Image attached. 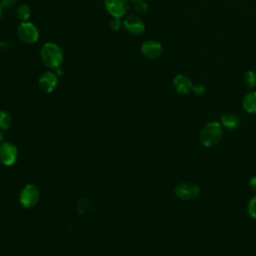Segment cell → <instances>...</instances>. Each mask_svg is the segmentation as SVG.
Listing matches in <instances>:
<instances>
[{"label":"cell","instance_id":"obj_6","mask_svg":"<svg viewBox=\"0 0 256 256\" xmlns=\"http://www.w3.org/2000/svg\"><path fill=\"white\" fill-rule=\"evenodd\" d=\"M18 151L14 144L2 142L0 144V163L5 166L13 165L17 160Z\"/></svg>","mask_w":256,"mask_h":256},{"label":"cell","instance_id":"obj_2","mask_svg":"<svg viewBox=\"0 0 256 256\" xmlns=\"http://www.w3.org/2000/svg\"><path fill=\"white\" fill-rule=\"evenodd\" d=\"M40 57L44 65L48 68H58L63 61V51L59 45L52 42L45 43L40 50Z\"/></svg>","mask_w":256,"mask_h":256},{"label":"cell","instance_id":"obj_11","mask_svg":"<svg viewBox=\"0 0 256 256\" xmlns=\"http://www.w3.org/2000/svg\"><path fill=\"white\" fill-rule=\"evenodd\" d=\"M173 86L180 94H188L192 91L193 84L189 77L184 74H178L173 79Z\"/></svg>","mask_w":256,"mask_h":256},{"label":"cell","instance_id":"obj_3","mask_svg":"<svg viewBox=\"0 0 256 256\" xmlns=\"http://www.w3.org/2000/svg\"><path fill=\"white\" fill-rule=\"evenodd\" d=\"M174 193L175 196L184 201H190L196 199L200 193H201V188L198 184L194 182H182L179 183L175 188H174Z\"/></svg>","mask_w":256,"mask_h":256},{"label":"cell","instance_id":"obj_1","mask_svg":"<svg viewBox=\"0 0 256 256\" xmlns=\"http://www.w3.org/2000/svg\"><path fill=\"white\" fill-rule=\"evenodd\" d=\"M223 137V127L220 122L210 121L206 123L200 131L199 139L203 146L214 147L216 146Z\"/></svg>","mask_w":256,"mask_h":256},{"label":"cell","instance_id":"obj_5","mask_svg":"<svg viewBox=\"0 0 256 256\" xmlns=\"http://www.w3.org/2000/svg\"><path fill=\"white\" fill-rule=\"evenodd\" d=\"M17 35L21 41L31 44L38 40L39 32L34 24L24 21L17 27Z\"/></svg>","mask_w":256,"mask_h":256},{"label":"cell","instance_id":"obj_25","mask_svg":"<svg viewBox=\"0 0 256 256\" xmlns=\"http://www.w3.org/2000/svg\"><path fill=\"white\" fill-rule=\"evenodd\" d=\"M1 45H2V43H1V42H0V47H1Z\"/></svg>","mask_w":256,"mask_h":256},{"label":"cell","instance_id":"obj_9","mask_svg":"<svg viewBox=\"0 0 256 256\" xmlns=\"http://www.w3.org/2000/svg\"><path fill=\"white\" fill-rule=\"evenodd\" d=\"M141 52L148 59H156L162 52V45L156 40H147L142 44Z\"/></svg>","mask_w":256,"mask_h":256},{"label":"cell","instance_id":"obj_10","mask_svg":"<svg viewBox=\"0 0 256 256\" xmlns=\"http://www.w3.org/2000/svg\"><path fill=\"white\" fill-rule=\"evenodd\" d=\"M38 85L39 88L46 93H50L52 92L56 86H57V76L51 72V71H47L44 72L38 80Z\"/></svg>","mask_w":256,"mask_h":256},{"label":"cell","instance_id":"obj_16","mask_svg":"<svg viewBox=\"0 0 256 256\" xmlns=\"http://www.w3.org/2000/svg\"><path fill=\"white\" fill-rule=\"evenodd\" d=\"M244 83L250 89L255 88L256 87V72L253 70H248L247 72H245Z\"/></svg>","mask_w":256,"mask_h":256},{"label":"cell","instance_id":"obj_24","mask_svg":"<svg viewBox=\"0 0 256 256\" xmlns=\"http://www.w3.org/2000/svg\"><path fill=\"white\" fill-rule=\"evenodd\" d=\"M2 12H3V8H2V6L0 5V18H1V16H2Z\"/></svg>","mask_w":256,"mask_h":256},{"label":"cell","instance_id":"obj_8","mask_svg":"<svg viewBox=\"0 0 256 256\" xmlns=\"http://www.w3.org/2000/svg\"><path fill=\"white\" fill-rule=\"evenodd\" d=\"M124 27L129 33L133 35H139L145 29L143 20L136 15H128L124 19Z\"/></svg>","mask_w":256,"mask_h":256},{"label":"cell","instance_id":"obj_19","mask_svg":"<svg viewBox=\"0 0 256 256\" xmlns=\"http://www.w3.org/2000/svg\"><path fill=\"white\" fill-rule=\"evenodd\" d=\"M192 91L197 96H203L206 93V87L203 84H196V85H193Z\"/></svg>","mask_w":256,"mask_h":256},{"label":"cell","instance_id":"obj_4","mask_svg":"<svg viewBox=\"0 0 256 256\" xmlns=\"http://www.w3.org/2000/svg\"><path fill=\"white\" fill-rule=\"evenodd\" d=\"M40 192L38 187L34 184H27L20 192L19 201L24 208H32L37 204Z\"/></svg>","mask_w":256,"mask_h":256},{"label":"cell","instance_id":"obj_14","mask_svg":"<svg viewBox=\"0 0 256 256\" xmlns=\"http://www.w3.org/2000/svg\"><path fill=\"white\" fill-rule=\"evenodd\" d=\"M12 124V117L8 111L0 110V129L7 130Z\"/></svg>","mask_w":256,"mask_h":256},{"label":"cell","instance_id":"obj_18","mask_svg":"<svg viewBox=\"0 0 256 256\" xmlns=\"http://www.w3.org/2000/svg\"><path fill=\"white\" fill-rule=\"evenodd\" d=\"M134 2H135L134 3V7H135V10H136L137 13L144 14V13L147 12L148 5H147V3L145 1H143V0H136Z\"/></svg>","mask_w":256,"mask_h":256},{"label":"cell","instance_id":"obj_7","mask_svg":"<svg viewBox=\"0 0 256 256\" xmlns=\"http://www.w3.org/2000/svg\"><path fill=\"white\" fill-rule=\"evenodd\" d=\"M104 5L112 17L118 18L124 16L129 8L128 0H104Z\"/></svg>","mask_w":256,"mask_h":256},{"label":"cell","instance_id":"obj_13","mask_svg":"<svg viewBox=\"0 0 256 256\" xmlns=\"http://www.w3.org/2000/svg\"><path fill=\"white\" fill-rule=\"evenodd\" d=\"M242 106L247 113L256 115V91H250L244 95Z\"/></svg>","mask_w":256,"mask_h":256},{"label":"cell","instance_id":"obj_17","mask_svg":"<svg viewBox=\"0 0 256 256\" xmlns=\"http://www.w3.org/2000/svg\"><path fill=\"white\" fill-rule=\"evenodd\" d=\"M247 212L249 216L256 220V193L250 198L247 205Z\"/></svg>","mask_w":256,"mask_h":256},{"label":"cell","instance_id":"obj_15","mask_svg":"<svg viewBox=\"0 0 256 256\" xmlns=\"http://www.w3.org/2000/svg\"><path fill=\"white\" fill-rule=\"evenodd\" d=\"M16 13H17L18 18L24 22L29 19L30 15H31V10L27 4H21L18 6Z\"/></svg>","mask_w":256,"mask_h":256},{"label":"cell","instance_id":"obj_22","mask_svg":"<svg viewBox=\"0 0 256 256\" xmlns=\"http://www.w3.org/2000/svg\"><path fill=\"white\" fill-rule=\"evenodd\" d=\"M248 185H249L251 190L256 192V176H253V177L250 178V180L248 182Z\"/></svg>","mask_w":256,"mask_h":256},{"label":"cell","instance_id":"obj_21","mask_svg":"<svg viewBox=\"0 0 256 256\" xmlns=\"http://www.w3.org/2000/svg\"><path fill=\"white\" fill-rule=\"evenodd\" d=\"M17 0H0V5L3 9H9L12 8L16 4Z\"/></svg>","mask_w":256,"mask_h":256},{"label":"cell","instance_id":"obj_12","mask_svg":"<svg viewBox=\"0 0 256 256\" xmlns=\"http://www.w3.org/2000/svg\"><path fill=\"white\" fill-rule=\"evenodd\" d=\"M220 124L228 130H236L240 126V118L234 113H226L220 117Z\"/></svg>","mask_w":256,"mask_h":256},{"label":"cell","instance_id":"obj_23","mask_svg":"<svg viewBox=\"0 0 256 256\" xmlns=\"http://www.w3.org/2000/svg\"><path fill=\"white\" fill-rule=\"evenodd\" d=\"M2 140H3V135H2V132L0 131V144L2 143Z\"/></svg>","mask_w":256,"mask_h":256},{"label":"cell","instance_id":"obj_20","mask_svg":"<svg viewBox=\"0 0 256 256\" xmlns=\"http://www.w3.org/2000/svg\"><path fill=\"white\" fill-rule=\"evenodd\" d=\"M121 27V21H120V18L118 17H112L111 21H110V28L114 31H117L119 30Z\"/></svg>","mask_w":256,"mask_h":256},{"label":"cell","instance_id":"obj_26","mask_svg":"<svg viewBox=\"0 0 256 256\" xmlns=\"http://www.w3.org/2000/svg\"><path fill=\"white\" fill-rule=\"evenodd\" d=\"M133 1H136V0H133Z\"/></svg>","mask_w":256,"mask_h":256}]
</instances>
